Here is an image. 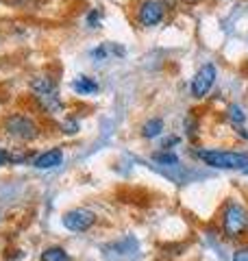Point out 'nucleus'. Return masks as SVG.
Here are the masks:
<instances>
[{
	"label": "nucleus",
	"mask_w": 248,
	"mask_h": 261,
	"mask_svg": "<svg viewBox=\"0 0 248 261\" xmlns=\"http://www.w3.org/2000/svg\"><path fill=\"white\" fill-rule=\"evenodd\" d=\"M72 89L77 94H81V96H89V94L98 92V83L94 79H89V76H77L72 81Z\"/></svg>",
	"instance_id": "obj_9"
},
{
	"label": "nucleus",
	"mask_w": 248,
	"mask_h": 261,
	"mask_svg": "<svg viewBox=\"0 0 248 261\" xmlns=\"http://www.w3.org/2000/svg\"><path fill=\"white\" fill-rule=\"evenodd\" d=\"M198 159L216 170H248V152L237 150H198Z\"/></svg>",
	"instance_id": "obj_1"
},
{
	"label": "nucleus",
	"mask_w": 248,
	"mask_h": 261,
	"mask_svg": "<svg viewBox=\"0 0 248 261\" xmlns=\"http://www.w3.org/2000/svg\"><path fill=\"white\" fill-rule=\"evenodd\" d=\"M248 226V216L242 205L237 202H229L225 207V214H222V228H225V235L231 240L239 238Z\"/></svg>",
	"instance_id": "obj_3"
},
{
	"label": "nucleus",
	"mask_w": 248,
	"mask_h": 261,
	"mask_svg": "<svg viewBox=\"0 0 248 261\" xmlns=\"http://www.w3.org/2000/svg\"><path fill=\"white\" fill-rule=\"evenodd\" d=\"M161 130H163V120L161 118H151L142 126V135L146 137V140H153V137L161 135Z\"/></svg>",
	"instance_id": "obj_11"
},
{
	"label": "nucleus",
	"mask_w": 248,
	"mask_h": 261,
	"mask_svg": "<svg viewBox=\"0 0 248 261\" xmlns=\"http://www.w3.org/2000/svg\"><path fill=\"white\" fill-rule=\"evenodd\" d=\"M98 24H101V11H98V9L89 11V15H87V27L89 29H96Z\"/></svg>",
	"instance_id": "obj_15"
},
{
	"label": "nucleus",
	"mask_w": 248,
	"mask_h": 261,
	"mask_svg": "<svg viewBox=\"0 0 248 261\" xmlns=\"http://www.w3.org/2000/svg\"><path fill=\"white\" fill-rule=\"evenodd\" d=\"M165 15V5L159 0H142L137 9V20L142 27H157Z\"/></svg>",
	"instance_id": "obj_6"
},
{
	"label": "nucleus",
	"mask_w": 248,
	"mask_h": 261,
	"mask_svg": "<svg viewBox=\"0 0 248 261\" xmlns=\"http://www.w3.org/2000/svg\"><path fill=\"white\" fill-rule=\"evenodd\" d=\"M61 224L68 228V231L85 233V231H89V228L96 224V214H94V211H89V209H85V207L70 209V211H65V214H63Z\"/></svg>",
	"instance_id": "obj_4"
},
{
	"label": "nucleus",
	"mask_w": 248,
	"mask_h": 261,
	"mask_svg": "<svg viewBox=\"0 0 248 261\" xmlns=\"http://www.w3.org/2000/svg\"><path fill=\"white\" fill-rule=\"evenodd\" d=\"M31 89L35 92V96L53 94V92H57V83H55L51 76H35V79L31 81Z\"/></svg>",
	"instance_id": "obj_10"
},
{
	"label": "nucleus",
	"mask_w": 248,
	"mask_h": 261,
	"mask_svg": "<svg viewBox=\"0 0 248 261\" xmlns=\"http://www.w3.org/2000/svg\"><path fill=\"white\" fill-rule=\"evenodd\" d=\"M7 161H11V152H7L5 148H0V166H5Z\"/></svg>",
	"instance_id": "obj_18"
},
{
	"label": "nucleus",
	"mask_w": 248,
	"mask_h": 261,
	"mask_svg": "<svg viewBox=\"0 0 248 261\" xmlns=\"http://www.w3.org/2000/svg\"><path fill=\"white\" fill-rule=\"evenodd\" d=\"M37 100H39L41 109H44L46 113H59L63 109V102H61V98H59V94H57V92L41 94V96H37Z\"/></svg>",
	"instance_id": "obj_8"
},
{
	"label": "nucleus",
	"mask_w": 248,
	"mask_h": 261,
	"mask_svg": "<svg viewBox=\"0 0 248 261\" xmlns=\"http://www.w3.org/2000/svg\"><path fill=\"white\" fill-rule=\"evenodd\" d=\"M61 161H63V150L61 148H51V150L41 152L39 157L33 161V166H35L37 170H55V168L61 166Z\"/></svg>",
	"instance_id": "obj_7"
},
{
	"label": "nucleus",
	"mask_w": 248,
	"mask_h": 261,
	"mask_svg": "<svg viewBox=\"0 0 248 261\" xmlns=\"http://www.w3.org/2000/svg\"><path fill=\"white\" fill-rule=\"evenodd\" d=\"M229 118H231V122H233V124L237 126H242L244 122H246V113H244V109L239 107V105H231L229 107Z\"/></svg>",
	"instance_id": "obj_13"
},
{
	"label": "nucleus",
	"mask_w": 248,
	"mask_h": 261,
	"mask_svg": "<svg viewBox=\"0 0 248 261\" xmlns=\"http://www.w3.org/2000/svg\"><path fill=\"white\" fill-rule=\"evenodd\" d=\"M216 65L213 63H205L201 70L196 72V76L192 79V96L194 98H203L209 94V89L213 87V83H216Z\"/></svg>",
	"instance_id": "obj_5"
},
{
	"label": "nucleus",
	"mask_w": 248,
	"mask_h": 261,
	"mask_svg": "<svg viewBox=\"0 0 248 261\" xmlns=\"http://www.w3.org/2000/svg\"><path fill=\"white\" fill-rule=\"evenodd\" d=\"M41 261H70V255L61 246H51L41 252Z\"/></svg>",
	"instance_id": "obj_12"
},
{
	"label": "nucleus",
	"mask_w": 248,
	"mask_h": 261,
	"mask_svg": "<svg viewBox=\"0 0 248 261\" xmlns=\"http://www.w3.org/2000/svg\"><path fill=\"white\" fill-rule=\"evenodd\" d=\"M231 261H248V246L235 250V255H233V259H231Z\"/></svg>",
	"instance_id": "obj_17"
},
{
	"label": "nucleus",
	"mask_w": 248,
	"mask_h": 261,
	"mask_svg": "<svg viewBox=\"0 0 248 261\" xmlns=\"http://www.w3.org/2000/svg\"><path fill=\"white\" fill-rule=\"evenodd\" d=\"M246 174H248V170H246Z\"/></svg>",
	"instance_id": "obj_19"
},
{
	"label": "nucleus",
	"mask_w": 248,
	"mask_h": 261,
	"mask_svg": "<svg viewBox=\"0 0 248 261\" xmlns=\"http://www.w3.org/2000/svg\"><path fill=\"white\" fill-rule=\"evenodd\" d=\"M5 130L9 137L20 140V142H31L39 135L37 122L29 116H24V113H11V116H7L5 118Z\"/></svg>",
	"instance_id": "obj_2"
},
{
	"label": "nucleus",
	"mask_w": 248,
	"mask_h": 261,
	"mask_svg": "<svg viewBox=\"0 0 248 261\" xmlns=\"http://www.w3.org/2000/svg\"><path fill=\"white\" fill-rule=\"evenodd\" d=\"M61 128L65 130V133L74 135V133H77V130H79V124H77V122H74V120H65L63 124H61Z\"/></svg>",
	"instance_id": "obj_16"
},
{
	"label": "nucleus",
	"mask_w": 248,
	"mask_h": 261,
	"mask_svg": "<svg viewBox=\"0 0 248 261\" xmlns=\"http://www.w3.org/2000/svg\"><path fill=\"white\" fill-rule=\"evenodd\" d=\"M155 159L159 161L161 166H179V157H177L175 152H168V150H165V152H159Z\"/></svg>",
	"instance_id": "obj_14"
}]
</instances>
